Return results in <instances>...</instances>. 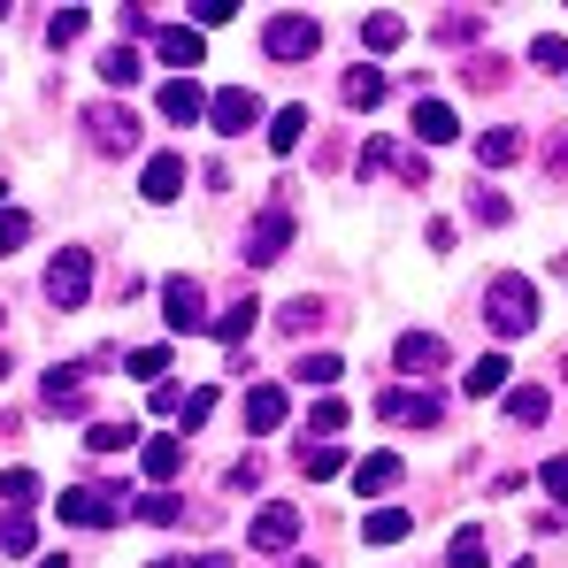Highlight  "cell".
Masks as SVG:
<instances>
[{
    "label": "cell",
    "mask_w": 568,
    "mask_h": 568,
    "mask_svg": "<svg viewBox=\"0 0 568 568\" xmlns=\"http://www.w3.org/2000/svg\"><path fill=\"white\" fill-rule=\"evenodd\" d=\"M484 315H491V331L499 338H523V331H538V284L530 277H491V292H484Z\"/></svg>",
    "instance_id": "6da1fadb"
},
{
    "label": "cell",
    "mask_w": 568,
    "mask_h": 568,
    "mask_svg": "<svg viewBox=\"0 0 568 568\" xmlns=\"http://www.w3.org/2000/svg\"><path fill=\"white\" fill-rule=\"evenodd\" d=\"M315 47H323V23L315 16H270L262 23V54L270 62H307Z\"/></svg>",
    "instance_id": "7a4b0ae2"
},
{
    "label": "cell",
    "mask_w": 568,
    "mask_h": 568,
    "mask_svg": "<svg viewBox=\"0 0 568 568\" xmlns=\"http://www.w3.org/2000/svg\"><path fill=\"white\" fill-rule=\"evenodd\" d=\"M47 300H54V307H85V300H93V254H85V246H62V254L47 262Z\"/></svg>",
    "instance_id": "3957f363"
},
{
    "label": "cell",
    "mask_w": 568,
    "mask_h": 568,
    "mask_svg": "<svg viewBox=\"0 0 568 568\" xmlns=\"http://www.w3.org/2000/svg\"><path fill=\"white\" fill-rule=\"evenodd\" d=\"M93 407V384H85V362H70V369H47V384H39V415H85Z\"/></svg>",
    "instance_id": "277c9868"
},
{
    "label": "cell",
    "mask_w": 568,
    "mask_h": 568,
    "mask_svg": "<svg viewBox=\"0 0 568 568\" xmlns=\"http://www.w3.org/2000/svg\"><path fill=\"white\" fill-rule=\"evenodd\" d=\"M85 131H93L100 154H131V146H139V115H131L123 100H100V108H85Z\"/></svg>",
    "instance_id": "5b68a950"
},
{
    "label": "cell",
    "mask_w": 568,
    "mask_h": 568,
    "mask_svg": "<svg viewBox=\"0 0 568 568\" xmlns=\"http://www.w3.org/2000/svg\"><path fill=\"white\" fill-rule=\"evenodd\" d=\"M123 515V491H100V484H70L62 491V523H78V530H108Z\"/></svg>",
    "instance_id": "8992f818"
},
{
    "label": "cell",
    "mask_w": 568,
    "mask_h": 568,
    "mask_svg": "<svg viewBox=\"0 0 568 568\" xmlns=\"http://www.w3.org/2000/svg\"><path fill=\"white\" fill-rule=\"evenodd\" d=\"M377 415H384V423L438 430V423H446V399H438V392H377Z\"/></svg>",
    "instance_id": "52a82bcc"
},
{
    "label": "cell",
    "mask_w": 568,
    "mask_h": 568,
    "mask_svg": "<svg viewBox=\"0 0 568 568\" xmlns=\"http://www.w3.org/2000/svg\"><path fill=\"white\" fill-rule=\"evenodd\" d=\"M207 115H215V131H223V139H246V131L262 123V100L246 93V85H231V93L207 100Z\"/></svg>",
    "instance_id": "ba28073f"
},
{
    "label": "cell",
    "mask_w": 568,
    "mask_h": 568,
    "mask_svg": "<svg viewBox=\"0 0 568 568\" xmlns=\"http://www.w3.org/2000/svg\"><path fill=\"white\" fill-rule=\"evenodd\" d=\"M284 246H292V215H284V207H262L254 231H246V262L262 270V262H277Z\"/></svg>",
    "instance_id": "9c48e42d"
},
{
    "label": "cell",
    "mask_w": 568,
    "mask_h": 568,
    "mask_svg": "<svg viewBox=\"0 0 568 568\" xmlns=\"http://www.w3.org/2000/svg\"><path fill=\"white\" fill-rule=\"evenodd\" d=\"M392 362H399L407 377H438V369H446V338H438V331H407V338L392 346Z\"/></svg>",
    "instance_id": "30bf717a"
},
{
    "label": "cell",
    "mask_w": 568,
    "mask_h": 568,
    "mask_svg": "<svg viewBox=\"0 0 568 568\" xmlns=\"http://www.w3.org/2000/svg\"><path fill=\"white\" fill-rule=\"evenodd\" d=\"M162 315H170V331H207V300H200V284L170 277V284H162Z\"/></svg>",
    "instance_id": "8fae6325"
},
{
    "label": "cell",
    "mask_w": 568,
    "mask_h": 568,
    "mask_svg": "<svg viewBox=\"0 0 568 568\" xmlns=\"http://www.w3.org/2000/svg\"><path fill=\"white\" fill-rule=\"evenodd\" d=\"M292 538H300V507H262V515H254V530H246V546H254V554H284Z\"/></svg>",
    "instance_id": "7c38bea8"
},
{
    "label": "cell",
    "mask_w": 568,
    "mask_h": 568,
    "mask_svg": "<svg viewBox=\"0 0 568 568\" xmlns=\"http://www.w3.org/2000/svg\"><path fill=\"white\" fill-rule=\"evenodd\" d=\"M154 47H162V62L185 78V70H200V54H207V39L192 31V23H170V31H154Z\"/></svg>",
    "instance_id": "4fadbf2b"
},
{
    "label": "cell",
    "mask_w": 568,
    "mask_h": 568,
    "mask_svg": "<svg viewBox=\"0 0 568 568\" xmlns=\"http://www.w3.org/2000/svg\"><path fill=\"white\" fill-rule=\"evenodd\" d=\"M139 469H146V484H154V491H162V484H178V469H185V438H146Z\"/></svg>",
    "instance_id": "5bb4252c"
},
{
    "label": "cell",
    "mask_w": 568,
    "mask_h": 568,
    "mask_svg": "<svg viewBox=\"0 0 568 568\" xmlns=\"http://www.w3.org/2000/svg\"><path fill=\"white\" fill-rule=\"evenodd\" d=\"M338 93H346V108H384V100H392V78H384L377 62H362V70H346Z\"/></svg>",
    "instance_id": "9a60e30c"
},
{
    "label": "cell",
    "mask_w": 568,
    "mask_h": 568,
    "mask_svg": "<svg viewBox=\"0 0 568 568\" xmlns=\"http://www.w3.org/2000/svg\"><path fill=\"white\" fill-rule=\"evenodd\" d=\"M162 115L185 131V123H200V115H207V93H200L192 78H170V85H162Z\"/></svg>",
    "instance_id": "2e32d148"
},
{
    "label": "cell",
    "mask_w": 568,
    "mask_h": 568,
    "mask_svg": "<svg viewBox=\"0 0 568 568\" xmlns=\"http://www.w3.org/2000/svg\"><path fill=\"white\" fill-rule=\"evenodd\" d=\"M139 192H146V200H178V192H185V154H154L146 178H139Z\"/></svg>",
    "instance_id": "e0dca14e"
},
{
    "label": "cell",
    "mask_w": 568,
    "mask_h": 568,
    "mask_svg": "<svg viewBox=\"0 0 568 568\" xmlns=\"http://www.w3.org/2000/svg\"><path fill=\"white\" fill-rule=\"evenodd\" d=\"M515 154H523V131H515V123H491V131H476V162H484V170H507Z\"/></svg>",
    "instance_id": "ac0fdd59"
},
{
    "label": "cell",
    "mask_w": 568,
    "mask_h": 568,
    "mask_svg": "<svg viewBox=\"0 0 568 568\" xmlns=\"http://www.w3.org/2000/svg\"><path fill=\"white\" fill-rule=\"evenodd\" d=\"M254 323H262V307H254V292H246V300H231V307H223L207 331H215L223 346H246V331H254Z\"/></svg>",
    "instance_id": "d6986e66"
},
{
    "label": "cell",
    "mask_w": 568,
    "mask_h": 568,
    "mask_svg": "<svg viewBox=\"0 0 568 568\" xmlns=\"http://www.w3.org/2000/svg\"><path fill=\"white\" fill-rule=\"evenodd\" d=\"M415 139H423V146H446V139H454V108H446V100H415Z\"/></svg>",
    "instance_id": "ffe728a7"
},
{
    "label": "cell",
    "mask_w": 568,
    "mask_h": 568,
    "mask_svg": "<svg viewBox=\"0 0 568 568\" xmlns=\"http://www.w3.org/2000/svg\"><path fill=\"white\" fill-rule=\"evenodd\" d=\"M277 423H284V392L277 384H254V392H246V430L262 438V430H277Z\"/></svg>",
    "instance_id": "44dd1931"
},
{
    "label": "cell",
    "mask_w": 568,
    "mask_h": 568,
    "mask_svg": "<svg viewBox=\"0 0 568 568\" xmlns=\"http://www.w3.org/2000/svg\"><path fill=\"white\" fill-rule=\"evenodd\" d=\"M407 530H415L407 507H377V515H362V538H369V546H399Z\"/></svg>",
    "instance_id": "7402d4cb"
},
{
    "label": "cell",
    "mask_w": 568,
    "mask_h": 568,
    "mask_svg": "<svg viewBox=\"0 0 568 568\" xmlns=\"http://www.w3.org/2000/svg\"><path fill=\"white\" fill-rule=\"evenodd\" d=\"M399 484V454H369V462H354V491L369 499V491H392Z\"/></svg>",
    "instance_id": "603a6c76"
},
{
    "label": "cell",
    "mask_w": 568,
    "mask_h": 568,
    "mask_svg": "<svg viewBox=\"0 0 568 568\" xmlns=\"http://www.w3.org/2000/svg\"><path fill=\"white\" fill-rule=\"evenodd\" d=\"M484 561H491V538H484L476 523H462L454 546H446V568H484Z\"/></svg>",
    "instance_id": "cb8c5ba5"
},
{
    "label": "cell",
    "mask_w": 568,
    "mask_h": 568,
    "mask_svg": "<svg viewBox=\"0 0 568 568\" xmlns=\"http://www.w3.org/2000/svg\"><path fill=\"white\" fill-rule=\"evenodd\" d=\"M85 23H93V8H54V16H47V47H54V54H62V47H78V39H85Z\"/></svg>",
    "instance_id": "d4e9b609"
},
{
    "label": "cell",
    "mask_w": 568,
    "mask_h": 568,
    "mask_svg": "<svg viewBox=\"0 0 568 568\" xmlns=\"http://www.w3.org/2000/svg\"><path fill=\"white\" fill-rule=\"evenodd\" d=\"M507 415H515V423H546V415H554V392H546V384H515V392H507Z\"/></svg>",
    "instance_id": "484cf974"
},
{
    "label": "cell",
    "mask_w": 568,
    "mask_h": 568,
    "mask_svg": "<svg viewBox=\"0 0 568 568\" xmlns=\"http://www.w3.org/2000/svg\"><path fill=\"white\" fill-rule=\"evenodd\" d=\"M507 384H515V369H507V354H484V362L469 369V392H476V399H491V392H507Z\"/></svg>",
    "instance_id": "4316f807"
},
{
    "label": "cell",
    "mask_w": 568,
    "mask_h": 568,
    "mask_svg": "<svg viewBox=\"0 0 568 568\" xmlns=\"http://www.w3.org/2000/svg\"><path fill=\"white\" fill-rule=\"evenodd\" d=\"M476 31H484V16H476V8H446V16H438V31H430V39H446V47H469Z\"/></svg>",
    "instance_id": "83f0119b"
},
{
    "label": "cell",
    "mask_w": 568,
    "mask_h": 568,
    "mask_svg": "<svg viewBox=\"0 0 568 568\" xmlns=\"http://www.w3.org/2000/svg\"><path fill=\"white\" fill-rule=\"evenodd\" d=\"M399 39H407V23H399V16H362V47H369V54H392Z\"/></svg>",
    "instance_id": "f1b7e54d"
},
{
    "label": "cell",
    "mask_w": 568,
    "mask_h": 568,
    "mask_svg": "<svg viewBox=\"0 0 568 568\" xmlns=\"http://www.w3.org/2000/svg\"><path fill=\"white\" fill-rule=\"evenodd\" d=\"M300 139H307V108H277V115H270V146H277V154H292Z\"/></svg>",
    "instance_id": "f546056e"
},
{
    "label": "cell",
    "mask_w": 568,
    "mask_h": 568,
    "mask_svg": "<svg viewBox=\"0 0 568 568\" xmlns=\"http://www.w3.org/2000/svg\"><path fill=\"white\" fill-rule=\"evenodd\" d=\"M100 78H108L115 93H131V85H139V54H131V47H108V54H100Z\"/></svg>",
    "instance_id": "4dcf8cb0"
},
{
    "label": "cell",
    "mask_w": 568,
    "mask_h": 568,
    "mask_svg": "<svg viewBox=\"0 0 568 568\" xmlns=\"http://www.w3.org/2000/svg\"><path fill=\"white\" fill-rule=\"evenodd\" d=\"M123 446H139L131 423H93V430H85V454H123Z\"/></svg>",
    "instance_id": "1f68e13d"
},
{
    "label": "cell",
    "mask_w": 568,
    "mask_h": 568,
    "mask_svg": "<svg viewBox=\"0 0 568 568\" xmlns=\"http://www.w3.org/2000/svg\"><path fill=\"white\" fill-rule=\"evenodd\" d=\"M346 469V454H338V446H300V476H315V484H323V476H338Z\"/></svg>",
    "instance_id": "d6a6232c"
},
{
    "label": "cell",
    "mask_w": 568,
    "mask_h": 568,
    "mask_svg": "<svg viewBox=\"0 0 568 568\" xmlns=\"http://www.w3.org/2000/svg\"><path fill=\"white\" fill-rule=\"evenodd\" d=\"M307 430H315V438H338V430H346V399H315V407H307Z\"/></svg>",
    "instance_id": "836d02e7"
},
{
    "label": "cell",
    "mask_w": 568,
    "mask_h": 568,
    "mask_svg": "<svg viewBox=\"0 0 568 568\" xmlns=\"http://www.w3.org/2000/svg\"><path fill=\"white\" fill-rule=\"evenodd\" d=\"M462 85H476V93H491V85H507V62H499V54H476L469 70H462Z\"/></svg>",
    "instance_id": "e575fe53"
},
{
    "label": "cell",
    "mask_w": 568,
    "mask_h": 568,
    "mask_svg": "<svg viewBox=\"0 0 568 568\" xmlns=\"http://www.w3.org/2000/svg\"><path fill=\"white\" fill-rule=\"evenodd\" d=\"M123 369L131 377H170V346H139V354H123Z\"/></svg>",
    "instance_id": "d590c367"
},
{
    "label": "cell",
    "mask_w": 568,
    "mask_h": 568,
    "mask_svg": "<svg viewBox=\"0 0 568 568\" xmlns=\"http://www.w3.org/2000/svg\"><path fill=\"white\" fill-rule=\"evenodd\" d=\"M185 16H192V31H223V23H231L239 8H231V0H192Z\"/></svg>",
    "instance_id": "8d00e7d4"
},
{
    "label": "cell",
    "mask_w": 568,
    "mask_h": 568,
    "mask_svg": "<svg viewBox=\"0 0 568 568\" xmlns=\"http://www.w3.org/2000/svg\"><path fill=\"white\" fill-rule=\"evenodd\" d=\"M530 62H538V70H568V39H561V31L530 39Z\"/></svg>",
    "instance_id": "74e56055"
},
{
    "label": "cell",
    "mask_w": 568,
    "mask_h": 568,
    "mask_svg": "<svg viewBox=\"0 0 568 568\" xmlns=\"http://www.w3.org/2000/svg\"><path fill=\"white\" fill-rule=\"evenodd\" d=\"M23 239H31V215L23 207H0V254H16Z\"/></svg>",
    "instance_id": "f35d334b"
},
{
    "label": "cell",
    "mask_w": 568,
    "mask_h": 568,
    "mask_svg": "<svg viewBox=\"0 0 568 568\" xmlns=\"http://www.w3.org/2000/svg\"><path fill=\"white\" fill-rule=\"evenodd\" d=\"M277 323H284V331H315V323H323V300H284Z\"/></svg>",
    "instance_id": "ab89813d"
},
{
    "label": "cell",
    "mask_w": 568,
    "mask_h": 568,
    "mask_svg": "<svg viewBox=\"0 0 568 568\" xmlns=\"http://www.w3.org/2000/svg\"><path fill=\"white\" fill-rule=\"evenodd\" d=\"M300 384H338V354H300Z\"/></svg>",
    "instance_id": "60d3db41"
},
{
    "label": "cell",
    "mask_w": 568,
    "mask_h": 568,
    "mask_svg": "<svg viewBox=\"0 0 568 568\" xmlns=\"http://www.w3.org/2000/svg\"><path fill=\"white\" fill-rule=\"evenodd\" d=\"M207 415H215V392H207V384H200V392H185V407H178V423H185V430H200Z\"/></svg>",
    "instance_id": "b9f144b4"
},
{
    "label": "cell",
    "mask_w": 568,
    "mask_h": 568,
    "mask_svg": "<svg viewBox=\"0 0 568 568\" xmlns=\"http://www.w3.org/2000/svg\"><path fill=\"white\" fill-rule=\"evenodd\" d=\"M139 515H146V523H162V530H170V523H178V515H185V499H170V491H154V499H139Z\"/></svg>",
    "instance_id": "7bdbcfd3"
},
{
    "label": "cell",
    "mask_w": 568,
    "mask_h": 568,
    "mask_svg": "<svg viewBox=\"0 0 568 568\" xmlns=\"http://www.w3.org/2000/svg\"><path fill=\"white\" fill-rule=\"evenodd\" d=\"M0 554H31V515H8L0 523Z\"/></svg>",
    "instance_id": "ee69618b"
},
{
    "label": "cell",
    "mask_w": 568,
    "mask_h": 568,
    "mask_svg": "<svg viewBox=\"0 0 568 568\" xmlns=\"http://www.w3.org/2000/svg\"><path fill=\"white\" fill-rule=\"evenodd\" d=\"M469 215H476V223H507L515 207H507V192H491V185H484V192H476V207H469Z\"/></svg>",
    "instance_id": "f6af8a7d"
},
{
    "label": "cell",
    "mask_w": 568,
    "mask_h": 568,
    "mask_svg": "<svg viewBox=\"0 0 568 568\" xmlns=\"http://www.w3.org/2000/svg\"><path fill=\"white\" fill-rule=\"evenodd\" d=\"M0 499H16V507H23V499H39V476H31V469H8V476H0Z\"/></svg>",
    "instance_id": "bcb514c9"
},
{
    "label": "cell",
    "mask_w": 568,
    "mask_h": 568,
    "mask_svg": "<svg viewBox=\"0 0 568 568\" xmlns=\"http://www.w3.org/2000/svg\"><path fill=\"white\" fill-rule=\"evenodd\" d=\"M546 499H554V507H568V454H554V462H546Z\"/></svg>",
    "instance_id": "7dc6e473"
},
{
    "label": "cell",
    "mask_w": 568,
    "mask_h": 568,
    "mask_svg": "<svg viewBox=\"0 0 568 568\" xmlns=\"http://www.w3.org/2000/svg\"><path fill=\"white\" fill-rule=\"evenodd\" d=\"M546 178H568V123L546 139Z\"/></svg>",
    "instance_id": "c3c4849f"
},
{
    "label": "cell",
    "mask_w": 568,
    "mask_h": 568,
    "mask_svg": "<svg viewBox=\"0 0 568 568\" xmlns=\"http://www.w3.org/2000/svg\"><path fill=\"white\" fill-rule=\"evenodd\" d=\"M123 31H139V39H154L162 23H154V8H123Z\"/></svg>",
    "instance_id": "681fc988"
},
{
    "label": "cell",
    "mask_w": 568,
    "mask_h": 568,
    "mask_svg": "<svg viewBox=\"0 0 568 568\" xmlns=\"http://www.w3.org/2000/svg\"><path fill=\"white\" fill-rule=\"evenodd\" d=\"M254 484H262V462H254V454H246V462H239V469H231V491H254Z\"/></svg>",
    "instance_id": "f907efd6"
},
{
    "label": "cell",
    "mask_w": 568,
    "mask_h": 568,
    "mask_svg": "<svg viewBox=\"0 0 568 568\" xmlns=\"http://www.w3.org/2000/svg\"><path fill=\"white\" fill-rule=\"evenodd\" d=\"M530 530H568V507H538V515H530Z\"/></svg>",
    "instance_id": "816d5d0a"
},
{
    "label": "cell",
    "mask_w": 568,
    "mask_h": 568,
    "mask_svg": "<svg viewBox=\"0 0 568 568\" xmlns=\"http://www.w3.org/2000/svg\"><path fill=\"white\" fill-rule=\"evenodd\" d=\"M192 568H231V561H223V554H200V561H192Z\"/></svg>",
    "instance_id": "f5cc1de1"
},
{
    "label": "cell",
    "mask_w": 568,
    "mask_h": 568,
    "mask_svg": "<svg viewBox=\"0 0 568 568\" xmlns=\"http://www.w3.org/2000/svg\"><path fill=\"white\" fill-rule=\"evenodd\" d=\"M39 568H70V561H62V554H54V561H39Z\"/></svg>",
    "instance_id": "db71d44e"
},
{
    "label": "cell",
    "mask_w": 568,
    "mask_h": 568,
    "mask_svg": "<svg viewBox=\"0 0 568 568\" xmlns=\"http://www.w3.org/2000/svg\"><path fill=\"white\" fill-rule=\"evenodd\" d=\"M146 568H178V561H146Z\"/></svg>",
    "instance_id": "11a10c76"
},
{
    "label": "cell",
    "mask_w": 568,
    "mask_h": 568,
    "mask_svg": "<svg viewBox=\"0 0 568 568\" xmlns=\"http://www.w3.org/2000/svg\"><path fill=\"white\" fill-rule=\"evenodd\" d=\"M292 568H315V561H292Z\"/></svg>",
    "instance_id": "9f6ffc18"
},
{
    "label": "cell",
    "mask_w": 568,
    "mask_h": 568,
    "mask_svg": "<svg viewBox=\"0 0 568 568\" xmlns=\"http://www.w3.org/2000/svg\"><path fill=\"white\" fill-rule=\"evenodd\" d=\"M561 377H568V362H561Z\"/></svg>",
    "instance_id": "6f0895ef"
},
{
    "label": "cell",
    "mask_w": 568,
    "mask_h": 568,
    "mask_svg": "<svg viewBox=\"0 0 568 568\" xmlns=\"http://www.w3.org/2000/svg\"><path fill=\"white\" fill-rule=\"evenodd\" d=\"M0 200H8V192H0Z\"/></svg>",
    "instance_id": "680465c9"
}]
</instances>
